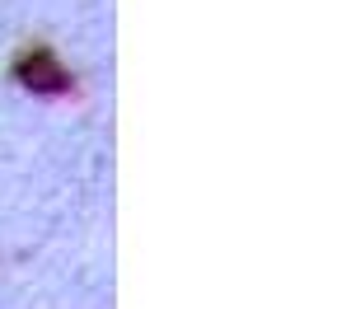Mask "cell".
<instances>
[{"instance_id": "cell-1", "label": "cell", "mask_w": 351, "mask_h": 309, "mask_svg": "<svg viewBox=\"0 0 351 309\" xmlns=\"http://www.w3.org/2000/svg\"><path fill=\"white\" fill-rule=\"evenodd\" d=\"M19 75H24L28 84H38V89H66V71H56L47 56H28V61H19Z\"/></svg>"}]
</instances>
